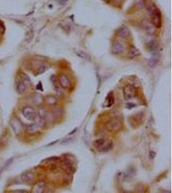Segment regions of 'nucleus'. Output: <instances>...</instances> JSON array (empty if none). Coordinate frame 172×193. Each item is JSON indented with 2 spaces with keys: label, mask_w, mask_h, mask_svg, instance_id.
Masks as SVG:
<instances>
[{
  "label": "nucleus",
  "mask_w": 172,
  "mask_h": 193,
  "mask_svg": "<svg viewBox=\"0 0 172 193\" xmlns=\"http://www.w3.org/2000/svg\"><path fill=\"white\" fill-rule=\"evenodd\" d=\"M35 124L40 128H43L46 126L45 118L40 113H37L34 119Z\"/></svg>",
  "instance_id": "8"
},
{
  "label": "nucleus",
  "mask_w": 172,
  "mask_h": 193,
  "mask_svg": "<svg viewBox=\"0 0 172 193\" xmlns=\"http://www.w3.org/2000/svg\"><path fill=\"white\" fill-rule=\"evenodd\" d=\"M10 124H11V128H12L14 133L17 135H19L22 133V131L23 130V126L21 120H20L17 117L12 118L11 120V122H10Z\"/></svg>",
  "instance_id": "3"
},
{
  "label": "nucleus",
  "mask_w": 172,
  "mask_h": 193,
  "mask_svg": "<svg viewBox=\"0 0 172 193\" xmlns=\"http://www.w3.org/2000/svg\"><path fill=\"white\" fill-rule=\"evenodd\" d=\"M105 140L103 138H99V139H97L94 142V144L95 146L96 147H100L101 146H103L105 143Z\"/></svg>",
  "instance_id": "20"
},
{
  "label": "nucleus",
  "mask_w": 172,
  "mask_h": 193,
  "mask_svg": "<svg viewBox=\"0 0 172 193\" xmlns=\"http://www.w3.org/2000/svg\"><path fill=\"white\" fill-rule=\"evenodd\" d=\"M58 82L60 86L64 89H70L72 87V83L65 75H61L59 77Z\"/></svg>",
  "instance_id": "6"
},
{
  "label": "nucleus",
  "mask_w": 172,
  "mask_h": 193,
  "mask_svg": "<svg viewBox=\"0 0 172 193\" xmlns=\"http://www.w3.org/2000/svg\"><path fill=\"white\" fill-rule=\"evenodd\" d=\"M122 127L121 122L116 118H114L108 121L106 124V128L110 133H115L119 131Z\"/></svg>",
  "instance_id": "2"
},
{
  "label": "nucleus",
  "mask_w": 172,
  "mask_h": 193,
  "mask_svg": "<svg viewBox=\"0 0 172 193\" xmlns=\"http://www.w3.org/2000/svg\"><path fill=\"white\" fill-rule=\"evenodd\" d=\"M22 114L25 118L28 120H34L36 112V110L31 106H26L22 109Z\"/></svg>",
  "instance_id": "5"
},
{
  "label": "nucleus",
  "mask_w": 172,
  "mask_h": 193,
  "mask_svg": "<svg viewBox=\"0 0 172 193\" xmlns=\"http://www.w3.org/2000/svg\"><path fill=\"white\" fill-rule=\"evenodd\" d=\"M119 36L122 38H126L130 36V30L126 27H123L120 28L118 32Z\"/></svg>",
  "instance_id": "14"
},
{
  "label": "nucleus",
  "mask_w": 172,
  "mask_h": 193,
  "mask_svg": "<svg viewBox=\"0 0 172 193\" xmlns=\"http://www.w3.org/2000/svg\"><path fill=\"white\" fill-rule=\"evenodd\" d=\"M112 148H113L112 142H110V143H108L107 145H106L104 147H103L102 149H101V151L102 152H105V153H106V152H108Z\"/></svg>",
  "instance_id": "18"
},
{
  "label": "nucleus",
  "mask_w": 172,
  "mask_h": 193,
  "mask_svg": "<svg viewBox=\"0 0 172 193\" xmlns=\"http://www.w3.org/2000/svg\"><path fill=\"white\" fill-rule=\"evenodd\" d=\"M155 157V153L154 151H150L149 153V158L150 160H153Z\"/></svg>",
  "instance_id": "22"
},
{
  "label": "nucleus",
  "mask_w": 172,
  "mask_h": 193,
  "mask_svg": "<svg viewBox=\"0 0 172 193\" xmlns=\"http://www.w3.org/2000/svg\"><path fill=\"white\" fill-rule=\"evenodd\" d=\"M76 130H77V129H76L75 130H74V131H72V133H69V135H72V134L73 133H75V132L76 131Z\"/></svg>",
  "instance_id": "29"
},
{
  "label": "nucleus",
  "mask_w": 172,
  "mask_h": 193,
  "mask_svg": "<svg viewBox=\"0 0 172 193\" xmlns=\"http://www.w3.org/2000/svg\"><path fill=\"white\" fill-rule=\"evenodd\" d=\"M147 8L151 16V19L152 24L157 28H160L162 25L161 14L159 10L151 2L147 4Z\"/></svg>",
  "instance_id": "1"
},
{
  "label": "nucleus",
  "mask_w": 172,
  "mask_h": 193,
  "mask_svg": "<svg viewBox=\"0 0 172 193\" xmlns=\"http://www.w3.org/2000/svg\"><path fill=\"white\" fill-rule=\"evenodd\" d=\"M46 70H47L46 66H42L41 68H39V72H39V74H42V73H43L44 72H45Z\"/></svg>",
  "instance_id": "23"
},
{
  "label": "nucleus",
  "mask_w": 172,
  "mask_h": 193,
  "mask_svg": "<svg viewBox=\"0 0 172 193\" xmlns=\"http://www.w3.org/2000/svg\"><path fill=\"white\" fill-rule=\"evenodd\" d=\"M127 107H128V109H131V108H134V107H135V104H134L133 103H128V104H127V106H126Z\"/></svg>",
  "instance_id": "26"
},
{
  "label": "nucleus",
  "mask_w": 172,
  "mask_h": 193,
  "mask_svg": "<svg viewBox=\"0 0 172 193\" xmlns=\"http://www.w3.org/2000/svg\"><path fill=\"white\" fill-rule=\"evenodd\" d=\"M39 127L36 124H30L27 127V133L30 135H33L38 133L39 131Z\"/></svg>",
  "instance_id": "10"
},
{
  "label": "nucleus",
  "mask_w": 172,
  "mask_h": 193,
  "mask_svg": "<svg viewBox=\"0 0 172 193\" xmlns=\"http://www.w3.org/2000/svg\"><path fill=\"white\" fill-rule=\"evenodd\" d=\"M108 1H114V2H116L119 3V2H120V0H108Z\"/></svg>",
  "instance_id": "28"
},
{
  "label": "nucleus",
  "mask_w": 172,
  "mask_h": 193,
  "mask_svg": "<svg viewBox=\"0 0 172 193\" xmlns=\"http://www.w3.org/2000/svg\"><path fill=\"white\" fill-rule=\"evenodd\" d=\"M154 25L152 24H150L149 23H146L145 25H144V27L145 28V30H146V31L150 34H153L155 32V28L154 27Z\"/></svg>",
  "instance_id": "16"
},
{
  "label": "nucleus",
  "mask_w": 172,
  "mask_h": 193,
  "mask_svg": "<svg viewBox=\"0 0 172 193\" xmlns=\"http://www.w3.org/2000/svg\"><path fill=\"white\" fill-rule=\"evenodd\" d=\"M77 54H78V55H79V57H82V58H83V59H90L89 55H88L86 53H84V52H82V51H79L78 52H77Z\"/></svg>",
  "instance_id": "21"
},
{
  "label": "nucleus",
  "mask_w": 172,
  "mask_h": 193,
  "mask_svg": "<svg viewBox=\"0 0 172 193\" xmlns=\"http://www.w3.org/2000/svg\"><path fill=\"white\" fill-rule=\"evenodd\" d=\"M106 100H108V105L107 106V107H110L112 106L114 103V96H113V94L111 93L108 95V96L107 97V99Z\"/></svg>",
  "instance_id": "17"
},
{
  "label": "nucleus",
  "mask_w": 172,
  "mask_h": 193,
  "mask_svg": "<svg viewBox=\"0 0 172 193\" xmlns=\"http://www.w3.org/2000/svg\"><path fill=\"white\" fill-rule=\"evenodd\" d=\"M72 138H66V139H65V140H64L63 142H62V144H68V143H70V142H72Z\"/></svg>",
  "instance_id": "24"
},
{
  "label": "nucleus",
  "mask_w": 172,
  "mask_h": 193,
  "mask_svg": "<svg viewBox=\"0 0 172 193\" xmlns=\"http://www.w3.org/2000/svg\"><path fill=\"white\" fill-rule=\"evenodd\" d=\"M123 95L125 99L126 100L134 98L136 95L135 88L131 84L126 85L123 88Z\"/></svg>",
  "instance_id": "4"
},
{
  "label": "nucleus",
  "mask_w": 172,
  "mask_h": 193,
  "mask_svg": "<svg viewBox=\"0 0 172 193\" xmlns=\"http://www.w3.org/2000/svg\"><path fill=\"white\" fill-rule=\"evenodd\" d=\"M14 192H27V191H25V190H17V191H15Z\"/></svg>",
  "instance_id": "27"
},
{
  "label": "nucleus",
  "mask_w": 172,
  "mask_h": 193,
  "mask_svg": "<svg viewBox=\"0 0 172 193\" xmlns=\"http://www.w3.org/2000/svg\"><path fill=\"white\" fill-rule=\"evenodd\" d=\"M157 61H158V59L157 57H152L149 60L148 62V64H149V66L151 68V67H154L156 65V64L157 63Z\"/></svg>",
  "instance_id": "19"
},
{
  "label": "nucleus",
  "mask_w": 172,
  "mask_h": 193,
  "mask_svg": "<svg viewBox=\"0 0 172 193\" xmlns=\"http://www.w3.org/2000/svg\"><path fill=\"white\" fill-rule=\"evenodd\" d=\"M139 55H140V52L136 47L132 46L130 48L129 51H128V54L129 58L133 59V58L137 57Z\"/></svg>",
  "instance_id": "11"
},
{
  "label": "nucleus",
  "mask_w": 172,
  "mask_h": 193,
  "mask_svg": "<svg viewBox=\"0 0 172 193\" xmlns=\"http://www.w3.org/2000/svg\"><path fill=\"white\" fill-rule=\"evenodd\" d=\"M22 179L25 182H31L35 179V175L32 172H26L22 176Z\"/></svg>",
  "instance_id": "9"
},
{
  "label": "nucleus",
  "mask_w": 172,
  "mask_h": 193,
  "mask_svg": "<svg viewBox=\"0 0 172 193\" xmlns=\"http://www.w3.org/2000/svg\"><path fill=\"white\" fill-rule=\"evenodd\" d=\"M4 30H5L4 26L1 22H0V33H3Z\"/></svg>",
  "instance_id": "25"
},
{
  "label": "nucleus",
  "mask_w": 172,
  "mask_h": 193,
  "mask_svg": "<svg viewBox=\"0 0 172 193\" xmlns=\"http://www.w3.org/2000/svg\"><path fill=\"white\" fill-rule=\"evenodd\" d=\"M46 188V184L43 181L39 182L34 186L33 188V191L34 192H43L45 190Z\"/></svg>",
  "instance_id": "12"
},
{
  "label": "nucleus",
  "mask_w": 172,
  "mask_h": 193,
  "mask_svg": "<svg viewBox=\"0 0 172 193\" xmlns=\"http://www.w3.org/2000/svg\"><path fill=\"white\" fill-rule=\"evenodd\" d=\"M125 46L124 44L120 41H115L112 45V52L115 55H119L124 52Z\"/></svg>",
  "instance_id": "7"
},
{
  "label": "nucleus",
  "mask_w": 172,
  "mask_h": 193,
  "mask_svg": "<svg viewBox=\"0 0 172 193\" xmlns=\"http://www.w3.org/2000/svg\"><path fill=\"white\" fill-rule=\"evenodd\" d=\"M46 103L47 104L50 105V106H54L57 104V99L52 95H50V96H48L47 97H46Z\"/></svg>",
  "instance_id": "15"
},
{
  "label": "nucleus",
  "mask_w": 172,
  "mask_h": 193,
  "mask_svg": "<svg viewBox=\"0 0 172 193\" xmlns=\"http://www.w3.org/2000/svg\"><path fill=\"white\" fill-rule=\"evenodd\" d=\"M54 80L52 79V83H53L54 88H55V90L56 91L57 94L58 95V96L60 97H61L63 96V90L61 89V88H60V86L59 85V83L57 82V80L56 79L55 77H54Z\"/></svg>",
  "instance_id": "13"
}]
</instances>
